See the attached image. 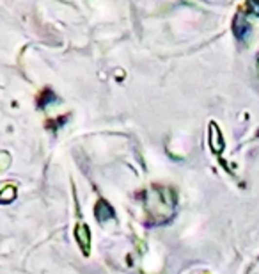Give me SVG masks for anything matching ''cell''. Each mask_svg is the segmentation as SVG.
<instances>
[{
  "label": "cell",
  "instance_id": "cell-1",
  "mask_svg": "<svg viewBox=\"0 0 259 274\" xmlns=\"http://www.w3.org/2000/svg\"><path fill=\"white\" fill-rule=\"evenodd\" d=\"M114 217V208L110 207L109 201H105V199H100L98 205H96V219L98 221H109V219Z\"/></svg>",
  "mask_w": 259,
  "mask_h": 274
},
{
  "label": "cell",
  "instance_id": "cell-2",
  "mask_svg": "<svg viewBox=\"0 0 259 274\" xmlns=\"http://www.w3.org/2000/svg\"><path fill=\"white\" fill-rule=\"evenodd\" d=\"M76 239H78L82 251H85V253H89L91 234H89V228H87V224H78V228H76Z\"/></svg>",
  "mask_w": 259,
  "mask_h": 274
},
{
  "label": "cell",
  "instance_id": "cell-3",
  "mask_svg": "<svg viewBox=\"0 0 259 274\" xmlns=\"http://www.w3.org/2000/svg\"><path fill=\"white\" fill-rule=\"evenodd\" d=\"M55 100H57V97H55L52 91H48V89H46L45 95H43V97H41V100H39V105L41 107H46L48 103H54Z\"/></svg>",
  "mask_w": 259,
  "mask_h": 274
},
{
  "label": "cell",
  "instance_id": "cell-4",
  "mask_svg": "<svg viewBox=\"0 0 259 274\" xmlns=\"http://www.w3.org/2000/svg\"><path fill=\"white\" fill-rule=\"evenodd\" d=\"M15 194H16V191H15V187H11V185H7V187L2 191V199H4L5 203L7 201H11V199H15Z\"/></svg>",
  "mask_w": 259,
  "mask_h": 274
}]
</instances>
